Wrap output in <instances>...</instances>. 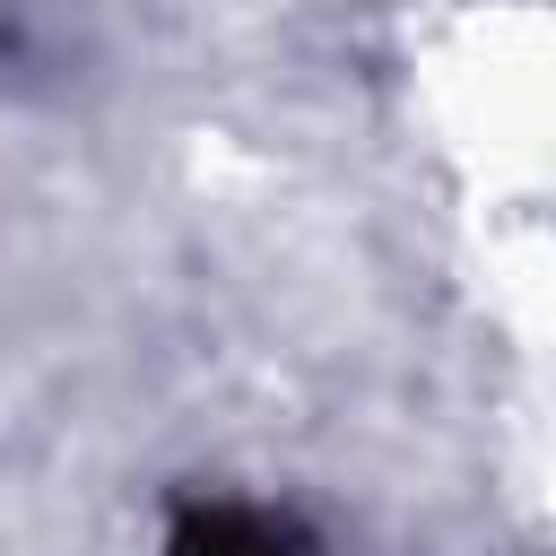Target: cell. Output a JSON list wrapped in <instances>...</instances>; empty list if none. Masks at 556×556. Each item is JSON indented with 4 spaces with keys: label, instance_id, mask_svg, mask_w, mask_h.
I'll return each instance as SVG.
<instances>
[{
    "label": "cell",
    "instance_id": "obj_1",
    "mask_svg": "<svg viewBox=\"0 0 556 556\" xmlns=\"http://www.w3.org/2000/svg\"><path fill=\"white\" fill-rule=\"evenodd\" d=\"M165 556H321L313 530L295 513L269 504H235V495H200L165 521Z\"/></svg>",
    "mask_w": 556,
    "mask_h": 556
}]
</instances>
